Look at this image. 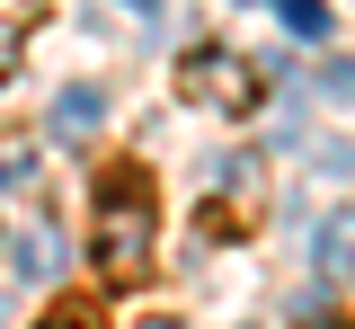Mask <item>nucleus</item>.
<instances>
[{"label": "nucleus", "instance_id": "obj_1", "mask_svg": "<svg viewBox=\"0 0 355 329\" xmlns=\"http://www.w3.org/2000/svg\"><path fill=\"white\" fill-rule=\"evenodd\" d=\"M151 240H160V214H151V178L142 169H107L98 178V232H89V267L107 285H142L151 276Z\"/></svg>", "mask_w": 355, "mask_h": 329}, {"label": "nucleus", "instance_id": "obj_2", "mask_svg": "<svg viewBox=\"0 0 355 329\" xmlns=\"http://www.w3.org/2000/svg\"><path fill=\"white\" fill-rule=\"evenodd\" d=\"M178 98H187V107H214V116H249L266 98V71L249 53H231V45H196L178 62Z\"/></svg>", "mask_w": 355, "mask_h": 329}, {"label": "nucleus", "instance_id": "obj_3", "mask_svg": "<svg viewBox=\"0 0 355 329\" xmlns=\"http://www.w3.org/2000/svg\"><path fill=\"white\" fill-rule=\"evenodd\" d=\"M311 267L329 285H355V205H329V214L311 223Z\"/></svg>", "mask_w": 355, "mask_h": 329}, {"label": "nucleus", "instance_id": "obj_4", "mask_svg": "<svg viewBox=\"0 0 355 329\" xmlns=\"http://www.w3.org/2000/svg\"><path fill=\"white\" fill-rule=\"evenodd\" d=\"M44 134H53V142H98V134H107V90H89V81H71V90L53 98Z\"/></svg>", "mask_w": 355, "mask_h": 329}, {"label": "nucleus", "instance_id": "obj_5", "mask_svg": "<svg viewBox=\"0 0 355 329\" xmlns=\"http://www.w3.org/2000/svg\"><path fill=\"white\" fill-rule=\"evenodd\" d=\"M62 267V240H53V223H27L18 232V276H53Z\"/></svg>", "mask_w": 355, "mask_h": 329}, {"label": "nucleus", "instance_id": "obj_6", "mask_svg": "<svg viewBox=\"0 0 355 329\" xmlns=\"http://www.w3.org/2000/svg\"><path fill=\"white\" fill-rule=\"evenodd\" d=\"M275 18L293 36H329V0H275Z\"/></svg>", "mask_w": 355, "mask_h": 329}, {"label": "nucleus", "instance_id": "obj_7", "mask_svg": "<svg viewBox=\"0 0 355 329\" xmlns=\"http://www.w3.org/2000/svg\"><path fill=\"white\" fill-rule=\"evenodd\" d=\"M311 81H320V98H355V62H347V53H329Z\"/></svg>", "mask_w": 355, "mask_h": 329}, {"label": "nucleus", "instance_id": "obj_8", "mask_svg": "<svg viewBox=\"0 0 355 329\" xmlns=\"http://www.w3.org/2000/svg\"><path fill=\"white\" fill-rule=\"evenodd\" d=\"M36 329H98V312H89V303H53Z\"/></svg>", "mask_w": 355, "mask_h": 329}, {"label": "nucleus", "instance_id": "obj_9", "mask_svg": "<svg viewBox=\"0 0 355 329\" xmlns=\"http://www.w3.org/2000/svg\"><path fill=\"white\" fill-rule=\"evenodd\" d=\"M18 53H27V27H18V18H0V81L18 71Z\"/></svg>", "mask_w": 355, "mask_h": 329}, {"label": "nucleus", "instance_id": "obj_10", "mask_svg": "<svg viewBox=\"0 0 355 329\" xmlns=\"http://www.w3.org/2000/svg\"><path fill=\"white\" fill-rule=\"evenodd\" d=\"M18 178H36V151H0V187H18Z\"/></svg>", "mask_w": 355, "mask_h": 329}, {"label": "nucleus", "instance_id": "obj_11", "mask_svg": "<svg viewBox=\"0 0 355 329\" xmlns=\"http://www.w3.org/2000/svg\"><path fill=\"white\" fill-rule=\"evenodd\" d=\"M125 9H133V18H151V9H160V0H125Z\"/></svg>", "mask_w": 355, "mask_h": 329}, {"label": "nucleus", "instance_id": "obj_12", "mask_svg": "<svg viewBox=\"0 0 355 329\" xmlns=\"http://www.w3.org/2000/svg\"><path fill=\"white\" fill-rule=\"evenodd\" d=\"M311 329H347V321H311Z\"/></svg>", "mask_w": 355, "mask_h": 329}, {"label": "nucleus", "instance_id": "obj_13", "mask_svg": "<svg viewBox=\"0 0 355 329\" xmlns=\"http://www.w3.org/2000/svg\"><path fill=\"white\" fill-rule=\"evenodd\" d=\"M142 329H178V321H142Z\"/></svg>", "mask_w": 355, "mask_h": 329}]
</instances>
